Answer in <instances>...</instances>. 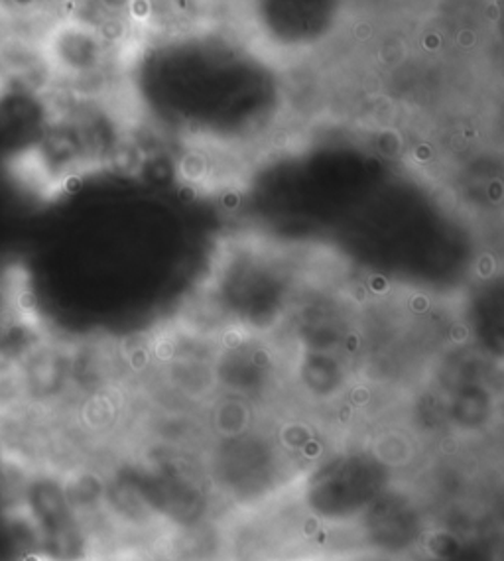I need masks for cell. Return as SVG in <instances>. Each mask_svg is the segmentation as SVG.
Here are the masks:
<instances>
[{
	"instance_id": "1",
	"label": "cell",
	"mask_w": 504,
	"mask_h": 561,
	"mask_svg": "<svg viewBox=\"0 0 504 561\" xmlns=\"http://www.w3.org/2000/svg\"><path fill=\"white\" fill-rule=\"evenodd\" d=\"M9 514L28 534L39 561H89V536L68 481L49 467L2 459Z\"/></svg>"
},
{
	"instance_id": "2",
	"label": "cell",
	"mask_w": 504,
	"mask_h": 561,
	"mask_svg": "<svg viewBox=\"0 0 504 561\" xmlns=\"http://www.w3.org/2000/svg\"><path fill=\"white\" fill-rule=\"evenodd\" d=\"M26 407L16 357L0 347V422L19 414Z\"/></svg>"
}]
</instances>
